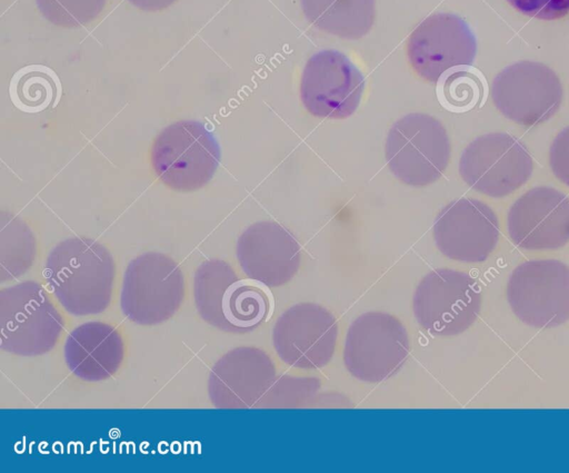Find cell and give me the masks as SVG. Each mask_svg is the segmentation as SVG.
<instances>
[{"label":"cell","mask_w":569,"mask_h":473,"mask_svg":"<svg viewBox=\"0 0 569 473\" xmlns=\"http://www.w3.org/2000/svg\"><path fill=\"white\" fill-rule=\"evenodd\" d=\"M43 275L57 300L71 315H97L111 303L114 259L92 238L74 236L59 242L47 257Z\"/></svg>","instance_id":"obj_1"},{"label":"cell","mask_w":569,"mask_h":473,"mask_svg":"<svg viewBox=\"0 0 569 473\" xmlns=\"http://www.w3.org/2000/svg\"><path fill=\"white\" fill-rule=\"evenodd\" d=\"M220 159L216 136L197 120H179L164 127L150 148V162L158 178L183 193L206 186Z\"/></svg>","instance_id":"obj_2"},{"label":"cell","mask_w":569,"mask_h":473,"mask_svg":"<svg viewBox=\"0 0 569 473\" xmlns=\"http://www.w3.org/2000/svg\"><path fill=\"white\" fill-rule=\"evenodd\" d=\"M63 327V317L38 282L23 280L0 290L2 351L18 356L46 354Z\"/></svg>","instance_id":"obj_3"},{"label":"cell","mask_w":569,"mask_h":473,"mask_svg":"<svg viewBox=\"0 0 569 473\" xmlns=\"http://www.w3.org/2000/svg\"><path fill=\"white\" fill-rule=\"evenodd\" d=\"M451 144L443 125L435 117L412 112L391 126L385 144L390 171L401 183L422 187L438 180L446 170Z\"/></svg>","instance_id":"obj_4"},{"label":"cell","mask_w":569,"mask_h":473,"mask_svg":"<svg viewBox=\"0 0 569 473\" xmlns=\"http://www.w3.org/2000/svg\"><path fill=\"white\" fill-rule=\"evenodd\" d=\"M184 298V277L170 256L148 252L133 258L123 274L120 306L138 325H158L170 319Z\"/></svg>","instance_id":"obj_5"},{"label":"cell","mask_w":569,"mask_h":473,"mask_svg":"<svg viewBox=\"0 0 569 473\" xmlns=\"http://www.w3.org/2000/svg\"><path fill=\"white\" fill-rule=\"evenodd\" d=\"M409 353L408 332L399 318L385 312H367L348 328L343 362L357 380L380 383L402 367Z\"/></svg>","instance_id":"obj_6"},{"label":"cell","mask_w":569,"mask_h":473,"mask_svg":"<svg viewBox=\"0 0 569 473\" xmlns=\"http://www.w3.org/2000/svg\"><path fill=\"white\" fill-rule=\"evenodd\" d=\"M482 295L477 280L456 269L438 268L418 284L412 311L419 325L436 336H456L478 318Z\"/></svg>","instance_id":"obj_7"},{"label":"cell","mask_w":569,"mask_h":473,"mask_svg":"<svg viewBox=\"0 0 569 473\" xmlns=\"http://www.w3.org/2000/svg\"><path fill=\"white\" fill-rule=\"evenodd\" d=\"M513 314L535 328H553L569 321V266L558 259L518 265L507 283Z\"/></svg>","instance_id":"obj_8"},{"label":"cell","mask_w":569,"mask_h":473,"mask_svg":"<svg viewBox=\"0 0 569 473\" xmlns=\"http://www.w3.org/2000/svg\"><path fill=\"white\" fill-rule=\"evenodd\" d=\"M458 169L472 189L500 198L527 183L533 171V161L516 137L507 132H489L467 145Z\"/></svg>","instance_id":"obj_9"},{"label":"cell","mask_w":569,"mask_h":473,"mask_svg":"<svg viewBox=\"0 0 569 473\" xmlns=\"http://www.w3.org/2000/svg\"><path fill=\"white\" fill-rule=\"evenodd\" d=\"M562 85L556 72L536 61H518L492 80L491 98L509 120L535 126L548 121L560 108Z\"/></svg>","instance_id":"obj_10"},{"label":"cell","mask_w":569,"mask_h":473,"mask_svg":"<svg viewBox=\"0 0 569 473\" xmlns=\"http://www.w3.org/2000/svg\"><path fill=\"white\" fill-rule=\"evenodd\" d=\"M365 77L342 52L325 49L306 62L300 78V99L312 116L346 119L359 107Z\"/></svg>","instance_id":"obj_11"},{"label":"cell","mask_w":569,"mask_h":473,"mask_svg":"<svg viewBox=\"0 0 569 473\" xmlns=\"http://www.w3.org/2000/svg\"><path fill=\"white\" fill-rule=\"evenodd\" d=\"M476 53L475 33L462 18L453 13L427 17L407 40L411 68L429 82H437L452 68L472 66Z\"/></svg>","instance_id":"obj_12"},{"label":"cell","mask_w":569,"mask_h":473,"mask_svg":"<svg viewBox=\"0 0 569 473\" xmlns=\"http://www.w3.org/2000/svg\"><path fill=\"white\" fill-rule=\"evenodd\" d=\"M337 341L336 317L316 303L289 307L272 329V344L280 359L302 369L327 365L335 354Z\"/></svg>","instance_id":"obj_13"},{"label":"cell","mask_w":569,"mask_h":473,"mask_svg":"<svg viewBox=\"0 0 569 473\" xmlns=\"http://www.w3.org/2000/svg\"><path fill=\"white\" fill-rule=\"evenodd\" d=\"M432 234L443 256L469 264L485 262L500 235L495 211L473 198H459L446 205L436 217Z\"/></svg>","instance_id":"obj_14"},{"label":"cell","mask_w":569,"mask_h":473,"mask_svg":"<svg viewBox=\"0 0 569 473\" xmlns=\"http://www.w3.org/2000/svg\"><path fill=\"white\" fill-rule=\"evenodd\" d=\"M507 228L520 248L558 249L569 242V197L553 187H533L509 208Z\"/></svg>","instance_id":"obj_15"},{"label":"cell","mask_w":569,"mask_h":473,"mask_svg":"<svg viewBox=\"0 0 569 473\" xmlns=\"http://www.w3.org/2000/svg\"><path fill=\"white\" fill-rule=\"evenodd\" d=\"M276 367L259 347L240 346L222 355L212 366L208 393L217 408H253L274 382Z\"/></svg>","instance_id":"obj_16"},{"label":"cell","mask_w":569,"mask_h":473,"mask_svg":"<svg viewBox=\"0 0 569 473\" xmlns=\"http://www.w3.org/2000/svg\"><path fill=\"white\" fill-rule=\"evenodd\" d=\"M236 255L248 278L267 287H279L297 274L301 248L286 227L263 220L243 230L237 240Z\"/></svg>","instance_id":"obj_17"},{"label":"cell","mask_w":569,"mask_h":473,"mask_svg":"<svg viewBox=\"0 0 569 473\" xmlns=\"http://www.w3.org/2000/svg\"><path fill=\"white\" fill-rule=\"evenodd\" d=\"M63 354L74 376L86 382H101L119 369L124 358V342L112 325L91 321L69 333Z\"/></svg>","instance_id":"obj_18"},{"label":"cell","mask_w":569,"mask_h":473,"mask_svg":"<svg viewBox=\"0 0 569 473\" xmlns=\"http://www.w3.org/2000/svg\"><path fill=\"white\" fill-rule=\"evenodd\" d=\"M306 19L318 30L357 40L371 30L376 0H300Z\"/></svg>","instance_id":"obj_19"},{"label":"cell","mask_w":569,"mask_h":473,"mask_svg":"<svg viewBox=\"0 0 569 473\" xmlns=\"http://www.w3.org/2000/svg\"><path fill=\"white\" fill-rule=\"evenodd\" d=\"M234 269L224 260L207 259L194 273L193 294L199 315L208 324L230 332L222 314V305L230 286L238 280Z\"/></svg>","instance_id":"obj_20"},{"label":"cell","mask_w":569,"mask_h":473,"mask_svg":"<svg viewBox=\"0 0 569 473\" xmlns=\"http://www.w3.org/2000/svg\"><path fill=\"white\" fill-rule=\"evenodd\" d=\"M270 308L267 286L250 278L238 279L227 292L222 314L230 332H246L266 321Z\"/></svg>","instance_id":"obj_21"},{"label":"cell","mask_w":569,"mask_h":473,"mask_svg":"<svg viewBox=\"0 0 569 473\" xmlns=\"http://www.w3.org/2000/svg\"><path fill=\"white\" fill-rule=\"evenodd\" d=\"M9 96L18 109L29 114L40 112L57 105L61 96V82L49 67L26 66L11 78Z\"/></svg>","instance_id":"obj_22"},{"label":"cell","mask_w":569,"mask_h":473,"mask_svg":"<svg viewBox=\"0 0 569 473\" xmlns=\"http://www.w3.org/2000/svg\"><path fill=\"white\" fill-rule=\"evenodd\" d=\"M0 220V279L4 283L31 267L37 243L29 226L13 214L2 210Z\"/></svg>","instance_id":"obj_23"},{"label":"cell","mask_w":569,"mask_h":473,"mask_svg":"<svg viewBox=\"0 0 569 473\" xmlns=\"http://www.w3.org/2000/svg\"><path fill=\"white\" fill-rule=\"evenodd\" d=\"M436 83L440 105L456 114L473 109L485 100L487 95L486 79L472 66L452 68L445 72Z\"/></svg>","instance_id":"obj_24"},{"label":"cell","mask_w":569,"mask_h":473,"mask_svg":"<svg viewBox=\"0 0 569 473\" xmlns=\"http://www.w3.org/2000/svg\"><path fill=\"white\" fill-rule=\"evenodd\" d=\"M316 377L281 375L261 398L257 408H298L309 406L320 390Z\"/></svg>","instance_id":"obj_25"},{"label":"cell","mask_w":569,"mask_h":473,"mask_svg":"<svg viewBox=\"0 0 569 473\" xmlns=\"http://www.w3.org/2000/svg\"><path fill=\"white\" fill-rule=\"evenodd\" d=\"M107 0H36L41 14L51 23L73 28L94 20Z\"/></svg>","instance_id":"obj_26"},{"label":"cell","mask_w":569,"mask_h":473,"mask_svg":"<svg viewBox=\"0 0 569 473\" xmlns=\"http://www.w3.org/2000/svg\"><path fill=\"white\" fill-rule=\"evenodd\" d=\"M519 12L541 19L556 20L569 13V0H507Z\"/></svg>","instance_id":"obj_27"},{"label":"cell","mask_w":569,"mask_h":473,"mask_svg":"<svg viewBox=\"0 0 569 473\" xmlns=\"http://www.w3.org/2000/svg\"><path fill=\"white\" fill-rule=\"evenodd\" d=\"M549 164L553 175L569 187V126L553 139L549 149Z\"/></svg>","instance_id":"obj_28"},{"label":"cell","mask_w":569,"mask_h":473,"mask_svg":"<svg viewBox=\"0 0 569 473\" xmlns=\"http://www.w3.org/2000/svg\"><path fill=\"white\" fill-rule=\"evenodd\" d=\"M132 6L143 11H159L170 7L177 0H127Z\"/></svg>","instance_id":"obj_29"}]
</instances>
